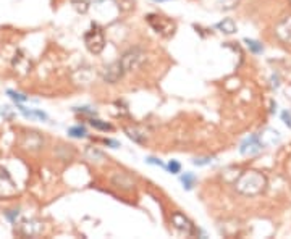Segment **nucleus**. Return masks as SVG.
Masks as SVG:
<instances>
[{"label":"nucleus","instance_id":"nucleus-17","mask_svg":"<svg viewBox=\"0 0 291 239\" xmlns=\"http://www.w3.org/2000/svg\"><path fill=\"white\" fill-rule=\"evenodd\" d=\"M193 163H194V165H198V166H204V165L210 163V158H196V160H194Z\"/></svg>","mask_w":291,"mask_h":239},{"label":"nucleus","instance_id":"nucleus-1","mask_svg":"<svg viewBox=\"0 0 291 239\" xmlns=\"http://www.w3.org/2000/svg\"><path fill=\"white\" fill-rule=\"evenodd\" d=\"M235 186H237V191L243 196H257L265 189L267 180L259 171H246L238 178Z\"/></svg>","mask_w":291,"mask_h":239},{"label":"nucleus","instance_id":"nucleus-7","mask_svg":"<svg viewBox=\"0 0 291 239\" xmlns=\"http://www.w3.org/2000/svg\"><path fill=\"white\" fill-rule=\"evenodd\" d=\"M147 21L149 25H151L157 33H163V31H167V34L173 33V29H175V25L163 17H159V15H149L147 17Z\"/></svg>","mask_w":291,"mask_h":239},{"label":"nucleus","instance_id":"nucleus-2","mask_svg":"<svg viewBox=\"0 0 291 239\" xmlns=\"http://www.w3.org/2000/svg\"><path fill=\"white\" fill-rule=\"evenodd\" d=\"M84 44L88 47V50L92 53H100L105 47V36L102 28L94 25L88 33L84 34Z\"/></svg>","mask_w":291,"mask_h":239},{"label":"nucleus","instance_id":"nucleus-3","mask_svg":"<svg viewBox=\"0 0 291 239\" xmlns=\"http://www.w3.org/2000/svg\"><path fill=\"white\" fill-rule=\"evenodd\" d=\"M144 60H146V53L135 49V50H130V52L125 53L122 60H119V63L123 70V73H127V71H133V70L139 68L141 63H143Z\"/></svg>","mask_w":291,"mask_h":239},{"label":"nucleus","instance_id":"nucleus-12","mask_svg":"<svg viewBox=\"0 0 291 239\" xmlns=\"http://www.w3.org/2000/svg\"><path fill=\"white\" fill-rule=\"evenodd\" d=\"M91 126L96 130H100V131H112V125H108L107 122H100V119H91Z\"/></svg>","mask_w":291,"mask_h":239},{"label":"nucleus","instance_id":"nucleus-18","mask_svg":"<svg viewBox=\"0 0 291 239\" xmlns=\"http://www.w3.org/2000/svg\"><path fill=\"white\" fill-rule=\"evenodd\" d=\"M147 163H152V165H159V166H163V163L159 160V158H155V157H147Z\"/></svg>","mask_w":291,"mask_h":239},{"label":"nucleus","instance_id":"nucleus-15","mask_svg":"<svg viewBox=\"0 0 291 239\" xmlns=\"http://www.w3.org/2000/svg\"><path fill=\"white\" fill-rule=\"evenodd\" d=\"M9 95L15 100V102H26L28 97L26 95H23V94H18V92H15V91H9Z\"/></svg>","mask_w":291,"mask_h":239},{"label":"nucleus","instance_id":"nucleus-19","mask_svg":"<svg viewBox=\"0 0 291 239\" xmlns=\"http://www.w3.org/2000/svg\"><path fill=\"white\" fill-rule=\"evenodd\" d=\"M155 2H163V0H155Z\"/></svg>","mask_w":291,"mask_h":239},{"label":"nucleus","instance_id":"nucleus-11","mask_svg":"<svg viewBox=\"0 0 291 239\" xmlns=\"http://www.w3.org/2000/svg\"><path fill=\"white\" fill-rule=\"evenodd\" d=\"M245 42H246V45H248V49L253 52V53H262L264 52V45L261 44V42H257V41H254V39H245Z\"/></svg>","mask_w":291,"mask_h":239},{"label":"nucleus","instance_id":"nucleus-16","mask_svg":"<svg viewBox=\"0 0 291 239\" xmlns=\"http://www.w3.org/2000/svg\"><path fill=\"white\" fill-rule=\"evenodd\" d=\"M281 119L285 122V125L291 130V111H288V110L283 111V113H281Z\"/></svg>","mask_w":291,"mask_h":239},{"label":"nucleus","instance_id":"nucleus-9","mask_svg":"<svg viewBox=\"0 0 291 239\" xmlns=\"http://www.w3.org/2000/svg\"><path fill=\"white\" fill-rule=\"evenodd\" d=\"M180 180H182V185H183V188L186 191H191L194 188V185H196V176H194V173H191V171L182 174V178H180Z\"/></svg>","mask_w":291,"mask_h":239},{"label":"nucleus","instance_id":"nucleus-6","mask_svg":"<svg viewBox=\"0 0 291 239\" xmlns=\"http://www.w3.org/2000/svg\"><path fill=\"white\" fill-rule=\"evenodd\" d=\"M171 223H173V226L180 231V233H183V234H193L194 233L193 223L188 220L182 212H173Z\"/></svg>","mask_w":291,"mask_h":239},{"label":"nucleus","instance_id":"nucleus-14","mask_svg":"<svg viewBox=\"0 0 291 239\" xmlns=\"http://www.w3.org/2000/svg\"><path fill=\"white\" fill-rule=\"evenodd\" d=\"M167 170L171 173V174H178L182 173V163L177 162V160H170L168 165H167Z\"/></svg>","mask_w":291,"mask_h":239},{"label":"nucleus","instance_id":"nucleus-10","mask_svg":"<svg viewBox=\"0 0 291 239\" xmlns=\"http://www.w3.org/2000/svg\"><path fill=\"white\" fill-rule=\"evenodd\" d=\"M68 134L72 138H76V139H81V138H86L88 136V131H86L84 126L78 125V126H72V128L68 130Z\"/></svg>","mask_w":291,"mask_h":239},{"label":"nucleus","instance_id":"nucleus-4","mask_svg":"<svg viewBox=\"0 0 291 239\" xmlns=\"http://www.w3.org/2000/svg\"><path fill=\"white\" fill-rule=\"evenodd\" d=\"M264 149V142L261 141V138L257 134H253V136L246 138L245 141L241 142L240 146V152L243 155H256Z\"/></svg>","mask_w":291,"mask_h":239},{"label":"nucleus","instance_id":"nucleus-8","mask_svg":"<svg viewBox=\"0 0 291 239\" xmlns=\"http://www.w3.org/2000/svg\"><path fill=\"white\" fill-rule=\"evenodd\" d=\"M217 29L222 31V33H225V34H233V33H237V23H235L231 18H225L217 25Z\"/></svg>","mask_w":291,"mask_h":239},{"label":"nucleus","instance_id":"nucleus-5","mask_svg":"<svg viewBox=\"0 0 291 239\" xmlns=\"http://www.w3.org/2000/svg\"><path fill=\"white\" fill-rule=\"evenodd\" d=\"M275 36H277L283 44L291 45V15L281 18L277 25H275Z\"/></svg>","mask_w":291,"mask_h":239},{"label":"nucleus","instance_id":"nucleus-13","mask_svg":"<svg viewBox=\"0 0 291 239\" xmlns=\"http://www.w3.org/2000/svg\"><path fill=\"white\" fill-rule=\"evenodd\" d=\"M92 2H99V0H72V4L76 7L78 10H81V12L88 10V7H89Z\"/></svg>","mask_w":291,"mask_h":239}]
</instances>
